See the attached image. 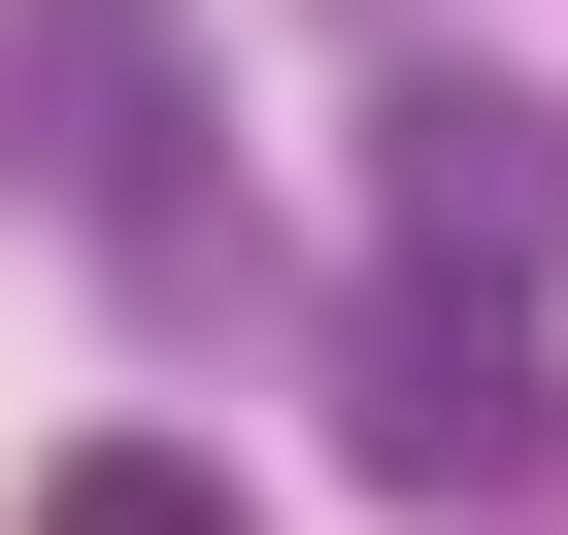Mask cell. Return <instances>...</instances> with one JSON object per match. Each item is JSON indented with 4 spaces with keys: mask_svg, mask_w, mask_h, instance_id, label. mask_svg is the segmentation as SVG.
<instances>
[{
    "mask_svg": "<svg viewBox=\"0 0 568 535\" xmlns=\"http://www.w3.org/2000/svg\"><path fill=\"white\" fill-rule=\"evenodd\" d=\"M34 535H234V468H201V435H68V468H34Z\"/></svg>",
    "mask_w": 568,
    "mask_h": 535,
    "instance_id": "cell-4",
    "label": "cell"
},
{
    "mask_svg": "<svg viewBox=\"0 0 568 535\" xmlns=\"http://www.w3.org/2000/svg\"><path fill=\"white\" fill-rule=\"evenodd\" d=\"M368 234L402 268H568V101L535 68H402L368 101Z\"/></svg>",
    "mask_w": 568,
    "mask_h": 535,
    "instance_id": "cell-3",
    "label": "cell"
},
{
    "mask_svg": "<svg viewBox=\"0 0 568 535\" xmlns=\"http://www.w3.org/2000/svg\"><path fill=\"white\" fill-rule=\"evenodd\" d=\"M335 435H368L402 502H535V468H568L535 268H368V302H335Z\"/></svg>",
    "mask_w": 568,
    "mask_h": 535,
    "instance_id": "cell-2",
    "label": "cell"
},
{
    "mask_svg": "<svg viewBox=\"0 0 568 535\" xmlns=\"http://www.w3.org/2000/svg\"><path fill=\"white\" fill-rule=\"evenodd\" d=\"M0 168L101 201L134 268H201V234H234V201H201V0H0Z\"/></svg>",
    "mask_w": 568,
    "mask_h": 535,
    "instance_id": "cell-1",
    "label": "cell"
}]
</instances>
